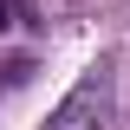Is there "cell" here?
<instances>
[{
	"label": "cell",
	"instance_id": "obj_2",
	"mask_svg": "<svg viewBox=\"0 0 130 130\" xmlns=\"http://www.w3.org/2000/svg\"><path fill=\"white\" fill-rule=\"evenodd\" d=\"M32 78V59H0V91L7 85H26Z\"/></svg>",
	"mask_w": 130,
	"mask_h": 130
},
{
	"label": "cell",
	"instance_id": "obj_3",
	"mask_svg": "<svg viewBox=\"0 0 130 130\" xmlns=\"http://www.w3.org/2000/svg\"><path fill=\"white\" fill-rule=\"evenodd\" d=\"M20 20H26V7H20V0H0V32H7V26H20Z\"/></svg>",
	"mask_w": 130,
	"mask_h": 130
},
{
	"label": "cell",
	"instance_id": "obj_1",
	"mask_svg": "<svg viewBox=\"0 0 130 130\" xmlns=\"http://www.w3.org/2000/svg\"><path fill=\"white\" fill-rule=\"evenodd\" d=\"M104 124H111V65H91L65 91V104L52 111L46 130H104Z\"/></svg>",
	"mask_w": 130,
	"mask_h": 130
}]
</instances>
